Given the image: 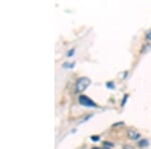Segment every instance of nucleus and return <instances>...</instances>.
I'll return each mask as SVG.
<instances>
[{"label":"nucleus","mask_w":151,"mask_h":149,"mask_svg":"<svg viewBox=\"0 0 151 149\" xmlns=\"http://www.w3.org/2000/svg\"><path fill=\"white\" fill-rule=\"evenodd\" d=\"M94 149H101V148H94Z\"/></svg>","instance_id":"ddd939ff"},{"label":"nucleus","mask_w":151,"mask_h":149,"mask_svg":"<svg viewBox=\"0 0 151 149\" xmlns=\"http://www.w3.org/2000/svg\"><path fill=\"white\" fill-rule=\"evenodd\" d=\"M127 100H128V95L126 94L125 96H124V100L122 101V103H121V106H122V107L125 106V104H126V102H127Z\"/></svg>","instance_id":"1a4fd4ad"},{"label":"nucleus","mask_w":151,"mask_h":149,"mask_svg":"<svg viewBox=\"0 0 151 149\" xmlns=\"http://www.w3.org/2000/svg\"><path fill=\"white\" fill-rule=\"evenodd\" d=\"M91 139L93 141H95V142H97V141H99L100 140V136H97V135H94V136H92Z\"/></svg>","instance_id":"9b49d317"},{"label":"nucleus","mask_w":151,"mask_h":149,"mask_svg":"<svg viewBox=\"0 0 151 149\" xmlns=\"http://www.w3.org/2000/svg\"><path fill=\"white\" fill-rule=\"evenodd\" d=\"M74 53H75V48H70L69 52L67 53V55H68V57H72Z\"/></svg>","instance_id":"9d476101"},{"label":"nucleus","mask_w":151,"mask_h":149,"mask_svg":"<svg viewBox=\"0 0 151 149\" xmlns=\"http://www.w3.org/2000/svg\"><path fill=\"white\" fill-rule=\"evenodd\" d=\"M127 135H128V138L132 139V140H138V139L141 137L140 133H138L137 131L133 130V129H129L127 132Z\"/></svg>","instance_id":"7ed1b4c3"},{"label":"nucleus","mask_w":151,"mask_h":149,"mask_svg":"<svg viewBox=\"0 0 151 149\" xmlns=\"http://www.w3.org/2000/svg\"><path fill=\"white\" fill-rule=\"evenodd\" d=\"M128 146H129V145H126L125 147H124V149H133L132 147H128Z\"/></svg>","instance_id":"f8f14e48"},{"label":"nucleus","mask_w":151,"mask_h":149,"mask_svg":"<svg viewBox=\"0 0 151 149\" xmlns=\"http://www.w3.org/2000/svg\"><path fill=\"white\" fill-rule=\"evenodd\" d=\"M75 65H76L75 63H65L64 65H63V67H64V68H68V69H73Z\"/></svg>","instance_id":"423d86ee"},{"label":"nucleus","mask_w":151,"mask_h":149,"mask_svg":"<svg viewBox=\"0 0 151 149\" xmlns=\"http://www.w3.org/2000/svg\"><path fill=\"white\" fill-rule=\"evenodd\" d=\"M145 37H146V40H151V29H149L148 31H146Z\"/></svg>","instance_id":"0eeeda50"},{"label":"nucleus","mask_w":151,"mask_h":149,"mask_svg":"<svg viewBox=\"0 0 151 149\" xmlns=\"http://www.w3.org/2000/svg\"><path fill=\"white\" fill-rule=\"evenodd\" d=\"M91 85V80L88 77H81L77 80L75 86V92L76 93H82L85 90H87V88Z\"/></svg>","instance_id":"f257e3e1"},{"label":"nucleus","mask_w":151,"mask_h":149,"mask_svg":"<svg viewBox=\"0 0 151 149\" xmlns=\"http://www.w3.org/2000/svg\"><path fill=\"white\" fill-rule=\"evenodd\" d=\"M79 103L84 107H87V108H96L97 104L95 103L93 100H91L89 97L85 96V95H81L79 97Z\"/></svg>","instance_id":"f03ea898"},{"label":"nucleus","mask_w":151,"mask_h":149,"mask_svg":"<svg viewBox=\"0 0 151 149\" xmlns=\"http://www.w3.org/2000/svg\"><path fill=\"white\" fill-rule=\"evenodd\" d=\"M151 48V45H149V43H146V45H144L142 46V50H141V53H145L146 52H148V50H150Z\"/></svg>","instance_id":"39448f33"},{"label":"nucleus","mask_w":151,"mask_h":149,"mask_svg":"<svg viewBox=\"0 0 151 149\" xmlns=\"http://www.w3.org/2000/svg\"><path fill=\"white\" fill-rule=\"evenodd\" d=\"M106 87L109 88V89H114V88H115V85H114L112 82H108V83H106Z\"/></svg>","instance_id":"6e6552de"},{"label":"nucleus","mask_w":151,"mask_h":149,"mask_svg":"<svg viewBox=\"0 0 151 149\" xmlns=\"http://www.w3.org/2000/svg\"><path fill=\"white\" fill-rule=\"evenodd\" d=\"M148 144H149V142L146 139H142V140H140L138 142V146H140V147H146V146H148Z\"/></svg>","instance_id":"20e7f679"}]
</instances>
